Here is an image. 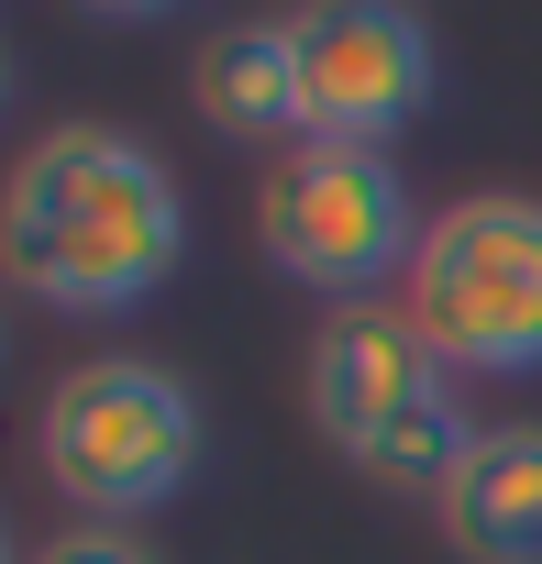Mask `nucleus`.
<instances>
[{
  "mask_svg": "<svg viewBox=\"0 0 542 564\" xmlns=\"http://www.w3.org/2000/svg\"><path fill=\"white\" fill-rule=\"evenodd\" d=\"M0 254L45 311H144L188 254V199L122 122H56L0 188Z\"/></svg>",
  "mask_w": 542,
  "mask_h": 564,
  "instance_id": "f257e3e1",
  "label": "nucleus"
},
{
  "mask_svg": "<svg viewBox=\"0 0 542 564\" xmlns=\"http://www.w3.org/2000/svg\"><path fill=\"white\" fill-rule=\"evenodd\" d=\"M34 454L56 476V498L78 520H144L199 476V399L177 388V366L155 355H89L45 388Z\"/></svg>",
  "mask_w": 542,
  "mask_h": 564,
  "instance_id": "f03ea898",
  "label": "nucleus"
},
{
  "mask_svg": "<svg viewBox=\"0 0 542 564\" xmlns=\"http://www.w3.org/2000/svg\"><path fill=\"white\" fill-rule=\"evenodd\" d=\"M399 311L454 377H531L542 366V199L476 188L443 221H421Z\"/></svg>",
  "mask_w": 542,
  "mask_h": 564,
  "instance_id": "7ed1b4c3",
  "label": "nucleus"
},
{
  "mask_svg": "<svg viewBox=\"0 0 542 564\" xmlns=\"http://www.w3.org/2000/svg\"><path fill=\"white\" fill-rule=\"evenodd\" d=\"M254 243L278 276L322 289L333 311H355L377 276H410L421 254V221H410V177L388 144H322L300 133L254 188Z\"/></svg>",
  "mask_w": 542,
  "mask_h": 564,
  "instance_id": "20e7f679",
  "label": "nucleus"
},
{
  "mask_svg": "<svg viewBox=\"0 0 542 564\" xmlns=\"http://www.w3.org/2000/svg\"><path fill=\"white\" fill-rule=\"evenodd\" d=\"M289 56H300V133L322 144H388L432 111V23L410 0H300L289 12Z\"/></svg>",
  "mask_w": 542,
  "mask_h": 564,
  "instance_id": "39448f33",
  "label": "nucleus"
},
{
  "mask_svg": "<svg viewBox=\"0 0 542 564\" xmlns=\"http://www.w3.org/2000/svg\"><path fill=\"white\" fill-rule=\"evenodd\" d=\"M443 388H454V366L421 344V322H410V311L355 300V311H333V322L311 333V421H322V443H333V454L377 443L388 421H410V410H421V399H443Z\"/></svg>",
  "mask_w": 542,
  "mask_h": 564,
  "instance_id": "423d86ee",
  "label": "nucleus"
},
{
  "mask_svg": "<svg viewBox=\"0 0 542 564\" xmlns=\"http://www.w3.org/2000/svg\"><path fill=\"white\" fill-rule=\"evenodd\" d=\"M188 100L210 133L232 144H300V56H289V12L254 23H210L188 56Z\"/></svg>",
  "mask_w": 542,
  "mask_h": 564,
  "instance_id": "0eeeda50",
  "label": "nucleus"
},
{
  "mask_svg": "<svg viewBox=\"0 0 542 564\" xmlns=\"http://www.w3.org/2000/svg\"><path fill=\"white\" fill-rule=\"evenodd\" d=\"M443 542L465 564H542V432L498 421L443 487Z\"/></svg>",
  "mask_w": 542,
  "mask_h": 564,
  "instance_id": "6e6552de",
  "label": "nucleus"
},
{
  "mask_svg": "<svg viewBox=\"0 0 542 564\" xmlns=\"http://www.w3.org/2000/svg\"><path fill=\"white\" fill-rule=\"evenodd\" d=\"M465 454H476V421H465V399L443 388V399H421L410 421H388L377 443H355L344 465H355L366 487H399V498H432V509H443V487H454Z\"/></svg>",
  "mask_w": 542,
  "mask_h": 564,
  "instance_id": "1a4fd4ad",
  "label": "nucleus"
},
{
  "mask_svg": "<svg viewBox=\"0 0 542 564\" xmlns=\"http://www.w3.org/2000/svg\"><path fill=\"white\" fill-rule=\"evenodd\" d=\"M23 564H155L133 531H111V520H78V531H56V542H34Z\"/></svg>",
  "mask_w": 542,
  "mask_h": 564,
  "instance_id": "9d476101",
  "label": "nucleus"
},
{
  "mask_svg": "<svg viewBox=\"0 0 542 564\" xmlns=\"http://www.w3.org/2000/svg\"><path fill=\"white\" fill-rule=\"evenodd\" d=\"M89 23H155V12H177V0H78Z\"/></svg>",
  "mask_w": 542,
  "mask_h": 564,
  "instance_id": "9b49d317",
  "label": "nucleus"
}]
</instances>
